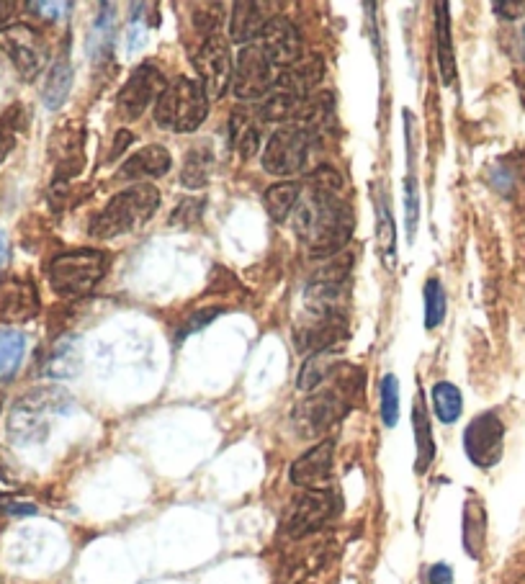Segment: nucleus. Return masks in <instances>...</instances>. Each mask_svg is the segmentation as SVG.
<instances>
[{"label":"nucleus","instance_id":"obj_29","mask_svg":"<svg viewBox=\"0 0 525 584\" xmlns=\"http://www.w3.org/2000/svg\"><path fill=\"white\" fill-rule=\"evenodd\" d=\"M433 407L435 415L441 417V422H456L461 417V410H464V399H461V392L448 381H438L433 386Z\"/></svg>","mask_w":525,"mask_h":584},{"label":"nucleus","instance_id":"obj_31","mask_svg":"<svg viewBox=\"0 0 525 584\" xmlns=\"http://www.w3.org/2000/svg\"><path fill=\"white\" fill-rule=\"evenodd\" d=\"M446 291H443L441 281L438 278H430L425 283V327L428 330H435V327L441 325L443 317H446Z\"/></svg>","mask_w":525,"mask_h":584},{"label":"nucleus","instance_id":"obj_34","mask_svg":"<svg viewBox=\"0 0 525 584\" xmlns=\"http://www.w3.org/2000/svg\"><path fill=\"white\" fill-rule=\"evenodd\" d=\"M405 217L407 235L415 237L417 222H420V191H417V175L410 173L405 181Z\"/></svg>","mask_w":525,"mask_h":584},{"label":"nucleus","instance_id":"obj_4","mask_svg":"<svg viewBox=\"0 0 525 584\" xmlns=\"http://www.w3.org/2000/svg\"><path fill=\"white\" fill-rule=\"evenodd\" d=\"M67 404H70V397L62 389H55V386L34 389L13 404L11 415H8V433L16 443H39L47 438L49 420L60 415Z\"/></svg>","mask_w":525,"mask_h":584},{"label":"nucleus","instance_id":"obj_1","mask_svg":"<svg viewBox=\"0 0 525 584\" xmlns=\"http://www.w3.org/2000/svg\"><path fill=\"white\" fill-rule=\"evenodd\" d=\"M294 232L317 258H330L343 250L353 232V211L338 191L309 186L294 209Z\"/></svg>","mask_w":525,"mask_h":584},{"label":"nucleus","instance_id":"obj_28","mask_svg":"<svg viewBox=\"0 0 525 584\" xmlns=\"http://www.w3.org/2000/svg\"><path fill=\"white\" fill-rule=\"evenodd\" d=\"M438 26H435V34H438V62H441V75L443 83H453L456 78V67H453V47H451V24H448V6L446 3H438Z\"/></svg>","mask_w":525,"mask_h":584},{"label":"nucleus","instance_id":"obj_43","mask_svg":"<svg viewBox=\"0 0 525 584\" xmlns=\"http://www.w3.org/2000/svg\"><path fill=\"white\" fill-rule=\"evenodd\" d=\"M13 147V137H8V134H0V163H3V157L11 152Z\"/></svg>","mask_w":525,"mask_h":584},{"label":"nucleus","instance_id":"obj_7","mask_svg":"<svg viewBox=\"0 0 525 584\" xmlns=\"http://www.w3.org/2000/svg\"><path fill=\"white\" fill-rule=\"evenodd\" d=\"M309 155V134L302 127H281L271 134L263 150V168L273 175H294Z\"/></svg>","mask_w":525,"mask_h":584},{"label":"nucleus","instance_id":"obj_37","mask_svg":"<svg viewBox=\"0 0 525 584\" xmlns=\"http://www.w3.org/2000/svg\"><path fill=\"white\" fill-rule=\"evenodd\" d=\"M258 147H260V132H258V127L253 124V127L248 129V132H245L240 139H237L235 150L240 152L242 160H250V157H255Z\"/></svg>","mask_w":525,"mask_h":584},{"label":"nucleus","instance_id":"obj_35","mask_svg":"<svg viewBox=\"0 0 525 584\" xmlns=\"http://www.w3.org/2000/svg\"><path fill=\"white\" fill-rule=\"evenodd\" d=\"M201 211H204V201L199 199H186L178 209L173 211V217H170V224H181V227H191L201 219Z\"/></svg>","mask_w":525,"mask_h":584},{"label":"nucleus","instance_id":"obj_25","mask_svg":"<svg viewBox=\"0 0 525 584\" xmlns=\"http://www.w3.org/2000/svg\"><path fill=\"white\" fill-rule=\"evenodd\" d=\"M214 155L209 147H194V150L186 155V163H183L181 183L186 188H204L209 183V175H212Z\"/></svg>","mask_w":525,"mask_h":584},{"label":"nucleus","instance_id":"obj_30","mask_svg":"<svg viewBox=\"0 0 525 584\" xmlns=\"http://www.w3.org/2000/svg\"><path fill=\"white\" fill-rule=\"evenodd\" d=\"M412 422H415L417 435V471H423L425 466L433 461V435H430V420L423 410V402L417 399L415 412H412Z\"/></svg>","mask_w":525,"mask_h":584},{"label":"nucleus","instance_id":"obj_21","mask_svg":"<svg viewBox=\"0 0 525 584\" xmlns=\"http://www.w3.org/2000/svg\"><path fill=\"white\" fill-rule=\"evenodd\" d=\"M335 368H338L335 350H317V353H312V356L304 361L302 371H299V379H296V386H299L302 392H314L317 386L325 384V379H330Z\"/></svg>","mask_w":525,"mask_h":584},{"label":"nucleus","instance_id":"obj_11","mask_svg":"<svg viewBox=\"0 0 525 584\" xmlns=\"http://www.w3.org/2000/svg\"><path fill=\"white\" fill-rule=\"evenodd\" d=\"M335 515V497L325 489H304L284 518V530L291 538H302L320 530Z\"/></svg>","mask_w":525,"mask_h":584},{"label":"nucleus","instance_id":"obj_32","mask_svg":"<svg viewBox=\"0 0 525 584\" xmlns=\"http://www.w3.org/2000/svg\"><path fill=\"white\" fill-rule=\"evenodd\" d=\"M381 420L387 428H394L399 420V381L392 374L381 381Z\"/></svg>","mask_w":525,"mask_h":584},{"label":"nucleus","instance_id":"obj_40","mask_svg":"<svg viewBox=\"0 0 525 584\" xmlns=\"http://www.w3.org/2000/svg\"><path fill=\"white\" fill-rule=\"evenodd\" d=\"M428 577H430V584H451L453 572H451V566L435 564V566H430Z\"/></svg>","mask_w":525,"mask_h":584},{"label":"nucleus","instance_id":"obj_9","mask_svg":"<svg viewBox=\"0 0 525 584\" xmlns=\"http://www.w3.org/2000/svg\"><path fill=\"white\" fill-rule=\"evenodd\" d=\"M505 425L495 412H484L469 422L464 433V451L469 461L479 469H492L502 458Z\"/></svg>","mask_w":525,"mask_h":584},{"label":"nucleus","instance_id":"obj_42","mask_svg":"<svg viewBox=\"0 0 525 584\" xmlns=\"http://www.w3.org/2000/svg\"><path fill=\"white\" fill-rule=\"evenodd\" d=\"M129 142H132V134H129V132H119V134H116L114 147H111V157L121 155V152H124V147H127Z\"/></svg>","mask_w":525,"mask_h":584},{"label":"nucleus","instance_id":"obj_41","mask_svg":"<svg viewBox=\"0 0 525 584\" xmlns=\"http://www.w3.org/2000/svg\"><path fill=\"white\" fill-rule=\"evenodd\" d=\"M495 11L505 19H518L520 13L525 11V3H495Z\"/></svg>","mask_w":525,"mask_h":584},{"label":"nucleus","instance_id":"obj_2","mask_svg":"<svg viewBox=\"0 0 525 584\" xmlns=\"http://www.w3.org/2000/svg\"><path fill=\"white\" fill-rule=\"evenodd\" d=\"M160 206V191L150 183H137L127 191L116 193L103 211L93 219L91 235L98 240H111V237L129 235L134 229L145 227L152 214Z\"/></svg>","mask_w":525,"mask_h":584},{"label":"nucleus","instance_id":"obj_22","mask_svg":"<svg viewBox=\"0 0 525 584\" xmlns=\"http://www.w3.org/2000/svg\"><path fill=\"white\" fill-rule=\"evenodd\" d=\"M304 132H330L332 124H335V106H332L330 93H317V96H309L304 103L302 114H299Z\"/></svg>","mask_w":525,"mask_h":584},{"label":"nucleus","instance_id":"obj_39","mask_svg":"<svg viewBox=\"0 0 525 584\" xmlns=\"http://www.w3.org/2000/svg\"><path fill=\"white\" fill-rule=\"evenodd\" d=\"M217 314H219L217 309H209V312H201V314H196V317H191V320H188V325L183 327V332L178 335V338H186L188 332L199 330V327H206V325H209V320H214Z\"/></svg>","mask_w":525,"mask_h":584},{"label":"nucleus","instance_id":"obj_18","mask_svg":"<svg viewBox=\"0 0 525 584\" xmlns=\"http://www.w3.org/2000/svg\"><path fill=\"white\" fill-rule=\"evenodd\" d=\"M322 75H325V65H322L320 57H304V60L286 67L284 73L276 78V85H273V88L307 101V98L312 96L314 85L322 80Z\"/></svg>","mask_w":525,"mask_h":584},{"label":"nucleus","instance_id":"obj_12","mask_svg":"<svg viewBox=\"0 0 525 584\" xmlns=\"http://www.w3.org/2000/svg\"><path fill=\"white\" fill-rule=\"evenodd\" d=\"M348 412V399L335 389L312 392L304 402L296 404L294 425L302 435H322Z\"/></svg>","mask_w":525,"mask_h":584},{"label":"nucleus","instance_id":"obj_44","mask_svg":"<svg viewBox=\"0 0 525 584\" xmlns=\"http://www.w3.org/2000/svg\"><path fill=\"white\" fill-rule=\"evenodd\" d=\"M6 260H8V240H6V235L0 232V268L6 265Z\"/></svg>","mask_w":525,"mask_h":584},{"label":"nucleus","instance_id":"obj_45","mask_svg":"<svg viewBox=\"0 0 525 584\" xmlns=\"http://www.w3.org/2000/svg\"><path fill=\"white\" fill-rule=\"evenodd\" d=\"M8 11H11V6H8V3H0V24L8 19Z\"/></svg>","mask_w":525,"mask_h":584},{"label":"nucleus","instance_id":"obj_19","mask_svg":"<svg viewBox=\"0 0 525 584\" xmlns=\"http://www.w3.org/2000/svg\"><path fill=\"white\" fill-rule=\"evenodd\" d=\"M268 6H260V3H235L232 6L230 16V39L237 44H245L258 39L263 34V29L268 26Z\"/></svg>","mask_w":525,"mask_h":584},{"label":"nucleus","instance_id":"obj_6","mask_svg":"<svg viewBox=\"0 0 525 584\" xmlns=\"http://www.w3.org/2000/svg\"><path fill=\"white\" fill-rule=\"evenodd\" d=\"M276 65L266 57L258 44H248L237 55L235 70H232V93L240 101H255L268 96L276 85Z\"/></svg>","mask_w":525,"mask_h":584},{"label":"nucleus","instance_id":"obj_23","mask_svg":"<svg viewBox=\"0 0 525 584\" xmlns=\"http://www.w3.org/2000/svg\"><path fill=\"white\" fill-rule=\"evenodd\" d=\"M299 193H302L299 183L291 181L273 183L266 191V196H263L268 217H271L273 222H284V219H289V214L296 209V204H299Z\"/></svg>","mask_w":525,"mask_h":584},{"label":"nucleus","instance_id":"obj_38","mask_svg":"<svg viewBox=\"0 0 525 584\" xmlns=\"http://www.w3.org/2000/svg\"><path fill=\"white\" fill-rule=\"evenodd\" d=\"M29 8L39 11V16H44V19H60V16H65L62 11H67L70 3H31Z\"/></svg>","mask_w":525,"mask_h":584},{"label":"nucleus","instance_id":"obj_46","mask_svg":"<svg viewBox=\"0 0 525 584\" xmlns=\"http://www.w3.org/2000/svg\"><path fill=\"white\" fill-rule=\"evenodd\" d=\"M520 52H523V60H525V26H523V34H520Z\"/></svg>","mask_w":525,"mask_h":584},{"label":"nucleus","instance_id":"obj_36","mask_svg":"<svg viewBox=\"0 0 525 584\" xmlns=\"http://www.w3.org/2000/svg\"><path fill=\"white\" fill-rule=\"evenodd\" d=\"M19 489V476H16V466L11 464L6 451H0V492H13Z\"/></svg>","mask_w":525,"mask_h":584},{"label":"nucleus","instance_id":"obj_16","mask_svg":"<svg viewBox=\"0 0 525 584\" xmlns=\"http://www.w3.org/2000/svg\"><path fill=\"white\" fill-rule=\"evenodd\" d=\"M332 464H335V446L332 440H322L291 464V482L304 489H325L332 476Z\"/></svg>","mask_w":525,"mask_h":584},{"label":"nucleus","instance_id":"obj_17","mask_svg":"<svg viewBox=\"0 0 525 584\" xmlns=\"http://www.w3.org/2000/svg\"><path fill=\"white\" fill-rule=\"evenodd\" d=\"M170 152L163 145H147L121 165L116 178L119 181H145V178H160L170 170Z\"/></svg>","mask_w":525,"mask_h":584},{"label":"nucleus","instance_id":"obj_8","mask_svg":"<svg viewBox=\"0 0 525 584\" xmlns=\"http://www.w3.org/2000/svg\"><path fill=\"white\" fill-rule=\"evenodd\" d=\"M165 78L155 65H139L121 88L116 98V114L121 121H134L145 114L152 101L157 103L160 93L165 91Z\"/></svg>","mask_w":525,"mask_h":584},{"label":"nucleus","instance_id":"obj_5","mask_svg":"<svg viewBox=\"0 0 525 584\" xmlns=\"http://www.w3.org/2000/svg\"><path fill=\"white\" fill-rule=\"evenodd\" d=\"M106 268H109V260L101 250L83 247V250H73V253L52 260L49 283H52L55 294L65 296V299H80L96 289L98 281L106 276Z\"/></svg>","mask_w":525,"mask_h":584},{"label":"nucleus","instance_id":"obj_3","mask_svg":"<svg viewBox=\"0 0 525 584\" xmlns=\"http://www.w3.org/2000/svg\"><path fill=\"white\" fill-rule=\"evenodd\" d=\"M209 114L204 85L191 78H175L165 85L155 103V124L173 132H196Z\"/></svg>","mask_w":525,"mask_h":584},{"label":"nucleus","instance_id":"obj_33","mask_svg":"<svg viewBox=\"0 0 525 584\" xmlns=\"http://www.w3.org/2000/svg\"><path fill=\"white\" fill-rule=\"evenodd\" d=\"M194 26L196 31H201L206 39L217 37L219 24H222L224 6L219 3H204V6H194Z\"/></svg>","mask_w":525,"mask_h":584},{"label":"nucleus","instance_id":"obj_13","mask_svg":"<svg viewBox=\"0 0 525 584\" xmlns=\"http://www.w3.org/2000/svg\"><path fill=\"white\" fill-rule=\"evenodd\" d=\"M0 44L13 60L21 78H37L39 70L44 67V57H47V47H44L37 31L26 24L8 26V29L0 31Z\"/></svg>","mask_w":525,"mask_h":584},{"label":"nucleus","instance_id":"obj_27","mask_svg":"<svg viewBox=\"0 0 525 584\" xmlns=\"http://www.w3.org/2000/svg\"><path fill=\"white\" fill-rule=\"evenodd\" d=\"M26 353V338L16 330H0V381L19 371Z\"/></svg>","mask_w":525,"mask_h":584},{"label":"nucleus","instance_id":"obj_15","mask_svg":"<svg viewBox=\"0 0 525 584\" xmlns=\"http://www.w3.org/2000/svg\"><path fill=\"white\" fill-rule=\"evenodd\" d=\"M39 291L29 278H3L0 281V322L19 325L37 317Z\"/></svg>","mask_w":525,"mask_h":584},{"label":"nucleus","instance_id":"obj_24","mask_svg":"<svg viewBox=\"0 0 525 584\" xmlns=\"http://www.w3.org/2000/svg\"><path fill=\"white\" fill-rule=\"evenodd\" d=\"M70 88H73V65H70V57L62 55L52 65L47 85H44V103H47V109H60L62 103H65L67 93H70Z\"/></svg>","mask_w":525,"mask_h":584},{"label":"nucleus","instance_id":"obj_10","mask_svg":"<svg viewBox=\"0 0 525 584\" xmlns=\"http://www.w3.org/2000/svg\"><path fill=\"white\" fill-rule=\"evenodd\" d=\"M194 65L209 98H222L227 88H232V70H235V65H232L230 47H227V42L219 34L204 39V44L194 55Z\"/></svg>","mask_w":525,"mask_h":584},{"label":"nucleus","instance_id":"obj_26","mask_svg":"<svg viewBox=\"0 0 525 584\" xmlns=\"http://www.w3.org/2000/svg\"><path fill=\"white\" fill-rule=\"evenodd\" d=\"M304 103H307L304 98H296V96H291V93L276 91V88H273V91L268 93L266 101H263L260 119H266V121L299 119V114H302V109H304Z\"/></svg>","mask_w":525,"mask_h":584},{"label":"nucleus","instance_id":"obj_47","mask_svg":"<svg viewBox=\"0 0 525 584\" xmlns=\"http://www.w3.org/2000/svg\"><path fill=\"white\" fill-rule=\"evenodd\" d=\"M0 407H3V394H0Z\"/></svg>","mask_w":525,"mask_h":584},{"label":"nucleus","instance_id":"obj_20","mask_svg":"<svg viewBox=\"0 0 525 584\" xmlns=\"http://www.w3.org/2000/svg\"><path fill=\"white\" fill-rule=\"evenodd\" d=\"M80 361H83V353H80V340L78 338H62L55 345L52 356L44 363V374L52 376V379H70L80 371Z\"/></svg>","mask_w":525,"mask_h":584},{"label":"nucleus","instance_id":"obj_14","mask_svg":"<svg viewBox=\"0 0 525 584\" xmlns=\"http://www.w3.org/2000/svg\"><path fill=\"white\" fill-rule=\"evenodd\" d=\"M258 47L266 52V57L273 65L284 67V70L302 60V37H299V29L289 19H281V16L268 21V26L260 34Z\"/></svg>","mask_w":525,"mask_h":584}]
</instances>
